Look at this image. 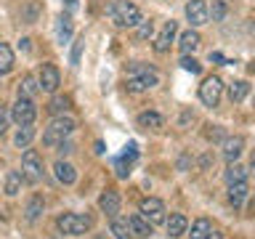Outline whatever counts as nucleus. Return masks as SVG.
<instances>
[{
  "label": "nucleus",
  "mask_w": 255,
  "mask_h": 239,
  "mask_svg": "<svg viewBox=\"0 0 255 239\" xmlns=\"http://www.w3.org/2000/svg\"><path fill=\"white\" fill-rule=\"evenodd\" d=\"M157 72L154 67H146V64H130L128 67V91L130 93H143V91H149V88H154L157 85Z\"/></svg>",
  "instance_id": "obj_1"
},
{
  "label": "nucleus",
  "mask_w": 255,
  "mask_h": 239,
  "mask_svg": "<svg viewBox=\"0 0 255 239\" xmlns=\"http://www.w3.org/2000/svg\"><path fill=\"white\" fill-rule=\"evenodd\" d=\"M109 16L117 27H135L141 21V11L138 5H133L130 0H115L109 5Z\"/></svg>",
  "instance_id": "obj_2"
},
{
  "label": "nucleus",
  "mask_w": 255,
  "mask_h": 239,
  "mask_svg": "<svg viewBox=\"0 0 255 239\" xmlns=\"http://www.w3.org/2000/svg\"><path fill=\"white\" fill-rule=\"evenodd\" d=\"M72 130H75V120L72 117H56L53 122L45 127L43 143L45 146H59V143H64L67 135H72Z\"/></svg>",
  "instance_id": "obj_3"
},
{
  "label": "nucleus",
  "mask_w": 255,
  "mask_h": 239,
  "mask_svg": "<svg viewBox=\"0 0 255 239\" xmlns=\"http://www.w3.org/2000/svg\"><path fill=\"white\" fill-rule=\"evenodd\" d=\"M56 226L69 237H80L93 226V221H91V215H83V213H64V215H59Z\"/></svg>",
  "instance_id": "obj_4"
},
{
  "label": "nucleus",
  "mask_w": 255,
  "mask_h": 239,
  "mask_svg": "<svg viewBox=\"0 0 255 239\" xmlns=\"http://www.w3.org/2000/svg\"><path fill=\"white\" fill-rule=\"evenodd\" d=\"M21 175L24 181L29 183H37L40 178H43V159H40V154L35 149H27L21 157Z\"/></svg>",
  "instance_id": "obj_5"
},
{
  "label": "nucleus",
  "mask_w": 255,
  "mask_h": 239,
  "mask_svg": "<svg viewBox=\"0 0 255 239\" xmlns=\"http://www.w3.org/2000/svg\"><path fill=\"white\" fill-rule=\"evenodd\" d=\"M138 215H141L143 221H149L151 226H154V223H165V205H162V199H157V197L141 199Z\"/></svg>",
  "instance_id": "obj_6"
},
{
  "label": "nucleus",
  "mask_w": 255,
  "mask_h": 239,
  "mask_svg": "<svg viewBox=\"0 0 255 239\" xmlns=\"http://www.w3.org/2000/svg\"><path fill=\"white\" fill-rule=\"evenodd\" d=\"M11 117L16 120V125H32L37 117V107L32 104V99H24V96H19L11 109Z\"/></svg>",
  "instance_id": "obj_7"
},
{
  "label": "nucleus",
  "mask_w": 255,
  "mask_h": 239,
  "mask_svg": "<svg viewBox=\"0 0 255 239\" xmlns=\"http://www.w3.org/2000/svg\"><path fill=\"white\" fill-rule=\"evenodd\" d=\"M221 93H223V83H221V77H207L202 85H199V99H202L205 107H218V101H221Z\"/></svg>",
  "instance_id": "obj_8"
},
{
  "label": "nucleus",
  "mask_w": 255,
  "mask_h": 239,
  "mask_svg": "<svg viewBox=\"0 0 255 239\" xmlns=\"http://www.w3.org/2000/svg\"><path fill=\"white\" fill-rule=\"evenodd\" d=\"M59 85H61V75H59V69H56L53 64H43V67H40V77H37V88H40V91L53 93Z\"/></svg>",
  "instance_id": "obj_9"
},
{
  "label": "nucleus",
  "mask_w": 255,
  "mask_h": 239,
  "mask_svg": "<svg viewBox=\"0 0 255 239\" xmlns=\"http://www.w3.org/2000/svg\"><path fill=\"white\" fill-rule=\"evenodd\" d=\"M138 159V149H135V143H130L123 154H120L117 159H115V170H117V178H128L130 175V167H133V162Z\"/></svg>",
  "instance_id": "obj_10"
},
{
  "label": "nucleus",
  "mask_w": 255,
  "mask_h": 239,
  "mask_svg": "<svg viewBox=\"0 0 255 239\" xmlns=\"http://www.w3.org/2000/svg\"><path fill=\"white\" fill-rule=\"evenodd\" d=\"M186 19L191 27H202V24H207V3L205 0H189L186 3Z\"/></svg>",
  "instance_id": "obj_11"
},
{
  "label": "nucleus",
  "mask_w": 255,
  "mask_h": 239,
  "mask_svg": "<svg viewBox=\"0 0 255 239\" xmlns=\"http://www.w3.org/2000/svg\"><path fill=\"white\" fill-rule=\"evenodd\" d=\"M175 29H178V24H175L173 19L165 21V27L159 29V35H157V40H154V51H157V53L170 51V43H173V37H175Z\"/></svg>",
  "instance_id": "obj_12"
},
{
  "label": "nucleus",
  "mask_w": 255,
  "mask_h": 239,
  "mask_svg": "<svg viewBox=\"0 0 255 239\" xmlns=\"http://www.w3.org/2000/svg\"><path fill=\"white\" fill-rule=\"evenodd\" d=\"M242 149H245V138H242V135H234V138L223 141V157H226L229 162H237V157L242 154Z\"/></svg>",
  "instance_id": "obj_13"
},
{
  "label": "nucleus",
  "mask_w": 255,
  "mask_h": 239,
  "mask_svg": "<svg viewBox=\"0 0 255 239\" xmlns=\"http://www.w3.org/2000/svg\"><path fill=\"white\" fill-rule=\"evenodd\" d=\"M99 207H101V213H107V215H117L120 213V194L117 191H104L99 197Z\"/></svg>",
  "instance_id": "obj_14"
},
{
  "label": "nucleus",
  "mask_w": 255,
  "mask_h": 239,
  "mask_svg": "<svg viewBox=\"0 0 255 239\" xmlns=\"http://www.w3.org/2000/svg\"><path fill=\"white\" fill-rule=\"evenodd\" d=\"M53 173H56V178H59V181L64 183V186H72V183L77 181V173H75V167H72L69 162H61V159L53 165Z\"/></svg>",
  "instance_id": "obj_15"
},
{
  "label": "nucleus",
  "mask_w": 255,
  "mask_h": 239,
  "mask_svg": "<svg viewBox=\"0 0 255 239\" xmlns=\"http://www.w3.org/2000/svg\"><path fill=\"white\" fill-rule=\"evenodd\" d=\"M247 194H250V189H247V181H237V183H229V202L239 207L247 199Z\"/></svg>",
  "instance_id": "obj_16"
},
{
  "label": "nucleus",
  "mask_w": 255,
  "mask_h": 239,
  "mask_svg": "<svg viewBox=\"0 0 255 239\" xmlns=\"http://www.w3.org/2000/svg\"><path fill=\"white\" fill-rule=\"evenodd\" d=\"M109 231L115 234V239H133V231H130V223H128V218H117V215H112Z\"/></svg>",
  "instance_id": "obj_17"
},
{
  "label": "nucleus",
  "mask_w": 255,
  "mask_h": 239,
  "mask_svg": "<svg viewBox=\"0 0 255 239\" xmlns=\"http://www.w3.org/2000/svg\"><path fill=\"white\" fill-rule=\"evenodd\" d=\"M162 125H165V120L157 112H143V115H138V127H143V130H157Z\"/></svg>",
  "instance_id": "obj_18"
},
{
  "label": "nucleus",
  "mask_w": 255,
  "mask_h": 239,
  "mask_svg": "<svg viewBox=\"0 0 255 239\" xmlns=\"http://www.w3.org/2000/svg\"><path fill=\"white\" fill-rule=\"evenodd\" d=\"M56 37H59V43H69V37H72V19L69 16H59L56 19Z\"/></svg>",
  "instance_id": "obj_19"
},
{
  "label": "nucleus",
  "mask_w": 255,
  "mask_h": 239,
  "mask_svg": "<svg viewBox=\"0 0 255 239\" xmlns=\"http://www.w3.org/2000/svg\"><path fill=\"white\" fill-rule=\"evenodd\" d=\"M181 51H183V56H186V53H191V51H197V48H199V32H194V29H186V32H183V35H181Z\"/></svg>",
  "instance_id": "obj_20"
},
{
  "label": "nucleus",
  "mask_w": 255,
  "mask_h": 239,
  "mask_svg": "<svg viewBox=\"0 0 255 239\" xmlns=\"http://www.w3.org/2000/svg\"><path fill=\"white\" fill-rule=\"evenodd\" d=\"M21 181H24V175H21V170H11L5 175V194L8 197H16L21 191Z\"/></svg>",
  "instance_id": "obj_21"
},
{
  "label": "nucleus",
  "mask_w": 255,
  "mask_h": 239,
  "mask_svg": "<svg viewBox=\"0 0 255 239\" xmlns=\"http://www.w3.org/2000/svg\"><path fill=\"white\" fill-rule=\"evenodd\" d=\"M128 223H130V231L138 237H151V223L143 221L141 215H133V218H128Z\"/></svg>",
  "instance_id": "obj_22"
},
{
  "label": "nucleus",
  "mask_w": 255,
  "mask_h": 239,
  "mask_svg": "<svg viewBox=\"0 0 255 239\" xmlns=\"http://www.w3.org/2000/svg\"><path fill=\"white\" fill-rule=\"evenodd\" d=\"M13 69V51L5 43H0V75H8Z\"/></svg>",
  "instance_id": "obj_23"
},
{
  "label": "nucleus",
  "mask_w": 255,
  "mask_h": 239,
  "mask_svg": "<svg viewBox=\"0 0 255 239\" xmlns=\"http://www.w3.org/2000/svg\"><path fill=\"white\" fill-rule=\"evenodd\" d=\"M32 138H35V127H32V125H21L13 141H16V146H19V149H27L32 143Z\"/></svg>",
  "instance_id": "obj_24"
},
{
  "label": "nucleus",
  "mask_w": 255,
  "mask_h": 239,
  "mask_svg": "<svg viewBox=\"0 0 255 239\" xmlns=\"http://www.w3.org/2000/svg\"><path fill=\"white\" fill-rule=\"evenodd\" d=\"M247 93H250V85H247L245 80H237V83H231V85H229L231 101H245V99H247Z\"/></svg>",
  "instance_id": "obj_25"
},
{
  "label": "nucleus",
  "mask_w": 255,
  "mask_h": 239,
  "mask_svg": "<svg viewBox=\"0 0 255 239\" xmlns=\"http://www.w3.org/2000/svg\"><path fill=\"white\" fill-rule=\"evenodd\" d=\"M186 218H183V215H170V221H167V234L170 237H181L183 231H186Z\"/></svg>",
  "instance_id": "obj_26"
},
{
  "label": "nucleus",
  "mask_w": 255,
  "mask_h": 239,
  "mask_svg": "<svg viewBox=\"0 0 255 239\" xmlns=\"http://www.w3.org/2000/svg\"><path fill=\"white\" fill-rule=\"evenodd\" d=\"M37 91H40V88H37V80L32 77V75H27V77L19 83V96H24V99H32Z\"/></svg>",
  "instance_id": "obj_27"
},
{
  "label": "nucleus",
  "mask_w": 255,
  "mask_h": 239,
  "mask_svg": "<svg viewBox=\"0 0 255 239\" xmlns=\"http://www.w3.org/2000/svg\"><path fill=\"white\" fill-rule=\"evenodd\" d=\"M247 167H242V165H237V162H229V170H226V181L229 183H237V181H245L247 178Z\"/></svg>",
  "instance_id": "obj_28"
},
{
  "label": "nucleus",
  "mask_w": 255,
  "mask_h": 239,
  "mask_svg": "<svg viewBox=\"0 0 255 239\" xmlns=\"http://www.w3.org/2000/svg\"><path fill=\"white\" fill-rule=\"evenodd\" d=\"M43 213V197H32L27 205V221H37Z\"/></svg>",
  "instance_id": "obj_29"
},
{
  "label": "nucleus",
  "mask_w": 255,
  "mask_h": 239,
  "mask_svg": "<svg viewBox=\"0 0 255 239\" xmlns=\"http://www.w3.org/2000/svg\"><path fill=\"white\" fill-rule=\"evenodd\" d=\"M210 231V221L207 218H199V221H194V226H191V239H205V234Z\"/></svg>",
  "instance_id": "obj_30"
},
{
  "label": "nucleus",
  "mask_w": 255,
  "mask_h": 239,
  "mask_svg": "<svg viewBox=\"0 0 255 239\" xmlns=\"http://www.w3.org/2000/svg\"><path fill=\"white\" fill-rule=\"evenodd\" d=\"M207 16H213V21H223V16H226V3H223V0H213V8L207 11Z\"/></svg>",
  "instance_id": "obj_31"
},
{
  "label": "nucleus",
  "mask_w": 255,
  "mask_h": 239,
  "mask_svg": "<svg viewBox=\"0 0 255 239\" xmlns=\"http://www.w3.org/2000/svg\"><path fill=\"white\" fill-rule=\"evenodd\" d=\"M181 67L186 69V72H191V75H199V72H202V64H199L197 59H191L189 53H186V56H183V59H181Z\"/></svg>",
  "instance_id": "obj_32"
},
{
  "label": "nucleus",
  "mask_w": 255,
  "mask_h": 239,
  "mask_svg": "<svg viewBox=\"0 0 255 239\" xmlns=\"http://www.w3.org/2000/svg\"><path fill=\"white\" fill-rule=\"evenodd\" d=\"M83 45H85V37H77L75 45H72V56H69V64L72 67H77L80 64V53H83Z\"/></svg>",
  "instance_id": "obj_33"
},
{
  "label": "nucleus",
  "mask_w": 255,
  "mask_h": 239,
  "mask_svg": "<svg viewBox=\"0 0 255 239\" xmlns=\"http://www.w3.org/2000/svg\"><path fill=\"white\" fill-rule=\"evenodd\" d=\"M48 109H51L53 115H61V112H67V109H69V99H61V96H56V99L48 104Z\"/></svg>",
  "instance_id": "obj_34"
},
{
  "label": "nucleus",
  "mask_w": 255,
  "mask_h": 239,
  "mask_svg": "<svg viewBox=\"0 0 255 239\" xmlns=\"http://www.w3.org/2000/svg\"><path fill=\"white\" fill-rule=\"evenodd\" d=\"M135 27H138V29H135V37H138V40H146V37H151V32H154L151 21H143V19L135 24Z\"/></svg>",
  "instance_id": "obj_35"
},
{
  "label": "nucleus",
  "mask_w": 255,
  "mask_h": 239,
  "mask_svg": "<svg viewBox=\"0 0 255 239\" xmlns=\"http://www.w3.org/2000/svg\"><path fill=\"white\" fill-rule=\"evenodd\" d=\"M8 120H11V112H8L5 107H0V135L8 130Z\"/></svg>",
  "instance_id": "obj_36"
},
{
  "label": "nucleus",
  "mask_w": 255,
  "mask_h": 239,
  "mask_svg": "<svg viewBox=\"0 0 255 239\" xmlns=\"http://www.w3.org/2000/svg\"><path fill=\"white\" fill-rule=\"evenodd\" d=\"M210 61H215V64H226L223 53H218V51H210Z\"/></svg>",
  "instance_id": "obj_37"
},
{
  "label": "nucleus",
  "mask_w": 255,
  "mask_h": 239,
  "mask_svg": "<svg viewBox=\"0 0 255 239\" xmlns=\"http://www.w3.org/2000/svg\"><path fill=\"white\" fill-rule=\"evenodd\" d=\"M205 239H223V237L218 234V231H213V229H210V231H207V234H205Z\"/></svg>",
  "instance_id": "obj_38"
},
{
  "label": "nucleus",
  "mask_w": 255,
  "mask_h": 239,
  "mask_svg": "<svg viewBox=\"0 0 255 239\" xmlns=\"http://www.w3.org/2000/svg\"><path fill=\"white\" fill-rule=\"evenodd\" d=\"M67 3H69V8H75V5H77V0H67Z\"/></svg>",
  "instance_id": "obj_39"
}]
</instances>
